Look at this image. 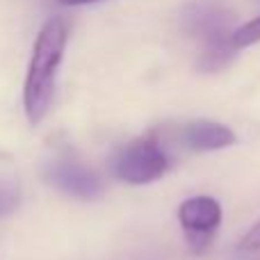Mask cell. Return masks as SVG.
<instances>
[{"label": "cell", "instance_id": "obj_1", "mask_svg": "<svg viewBox=\"0 0 260 260\" xmlns=\"http://www.w3.org/2000/svg\"><path fill=\"white\" fill-rule=\"evenodd\" d=\"M69 44V23L62 16H53L41 25L32 46L25 82H23V110L32 126L44 121L55 99L57 71L62 67L64 50Z\"/></svg>", "mask_w": 260, "mask_h": 260}, {"label": "cell", "instance_id": "obj_5", "mask_svg": "<svg viewBox=\"0 0 260 260\" xmlns=\"http://www.w3.org/2000/svg\"><path fill=\"white\" fill-rule=\"evenodd\" d=\"M178 221L192 247H210L212 235L221 224V206L212 197H192L180 203Z\"/></svg>", "mask_w": 260, "mask_h": 260}, {"label": "cell", "instance_id": "obj_9", "mask_svg": "<svg viewBox=\"0 0 260 260\" xmlns=\"http://www.w3.org/2000/svg\"><path fill=\"white\" fill-rule=\"evenodd\" d=\"M240 247L247 249V251H256V249H260V221L249 231L247 235H244L242 242H240Z\"/></svg>", "mask_w": 260, "mask_h": 260}, {"label": "cell", "instance_id": "obj_2", "mask_svg": "<svg viewBox=\"0 0 260 260\" xmlns=\"http://www.w3.org/2000/svg\"><path fill=\"white\" fill-rule=\"evenodd\" d=\"M231 25L233 16L226 7L212 0H194L185 5L180 12V27L185 35L201 41V55H199V69L206 73L221 71L229 67L235 55L231 44Z\"/></svg>", "mask_w": 260, "mask_h": 260}, {"label": "cell", "instance_id": "obj_6", "mask_svg": "<svg viewBox=\"0 0 260 260\" xmlns=\"http://www.w3.org/2000/svg\"><path fill=\"white\" fill-rule=\"evenodd\" d=\"M178 142L183 148L192 153H206V151H219L231 144H235V133L224 123L208 121V119H197V121L183 123L178 128Z\"/></svg>", "mask_w": 260, "mask_h": 260}, {"label": "cell", "instance_id": "obj_3", "mask_svg": "<svg viewBox=\"0 0 260 260\" xmlns=\"http://www.w3.org/2000/svg\"><path fill=\"white\" fill-rule=\"evenodd\" d=\"M169 169V155L157 137H137L119 148L112 157L117 178L130 185H146L162 178Z\"/></svg>", "mask_w": 260, "mask_h": 260}, {"label": "cell", "instance_id": "obj_8", "mask_svg": "<svg viewBox=\"0 0 260 260\" xmlns=\"http://www.w3.org/2000/svg\"><path fill=\"white\" fill-rule=\"evenodd\" d=\"M21 201V189L12 180H0V219L12 215Z\"/></svg>", "mask_w": 260, "mask_h": 260}, {"label": "cell", "instance_id": "obj_7", "mask_svg": "<svg viewBox=\"0 0 260 260\" xmlns=\"http://www.w3.org/2000/svg\"><path fill=\"white\" fill-rule=\"evenodd\" d=\"M258 41H260V16H256L253 21L244 23L242 27L231 32V44H233L235 50L249 48V46L258 44Z\"/></svg>", "mask_w": 260, "mask_h": 260}, {"label": "cell", "instance_id": "obj_10", "mask_svg": "<svg viewBox=\"0 0 260 260\" xmlns=\"http://www.w3.org/2000/svg\"><path fill=\"white\" fill-rule=\"evenodd\" d=\"M59 5H67V7H78V5H89L96 3V0H57Z\"/></svg>", "mask_w": 260, "mask_h": 260}, {"label": "cell", "instance_id": "obj_4", "mask_svg": "<svg viewBox=\"0 0 260 260\" xmlns=\"http://www.w3.org/2000/svg\"><path fill=\"white\" fill-rule=\"evenodd\" d=\"M44 178L57 192L73 199H80V201H94V199L103 197L105 192V185L101 180V176L73 155L53 157L46 165Z\"/></svg>", "mask_w": 260, "mask_h": 260}]
</instances>
